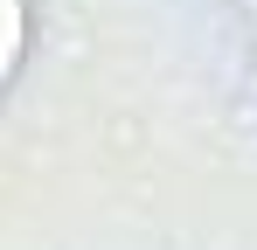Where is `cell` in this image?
Here are the masks:
<instances>
[{
    "label": "cell",
    "mask_w": 257,
    "mask_h": 250,
    "mask_svg": "<svg viewBox=\"0 0 257 250\" xmlns=\"http://www.w3.org/2000/svg\"><path fill=\"white\" fill-rule=\"evenodd\" d=\"M21 35H28L21 0H0V83L14 77V63H21Z\"/></svg>",
    "instance_id": "1"
}]
</instances>
